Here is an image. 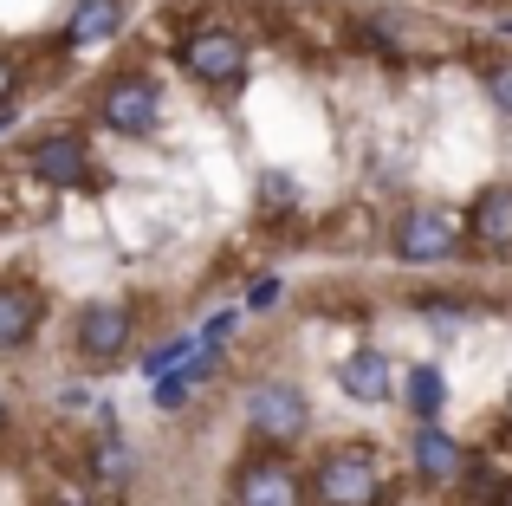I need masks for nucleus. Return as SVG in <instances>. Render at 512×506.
<instances>
[{"label": "nucleus", "instance_id": "1", "mask_svg": "<svg viewBox=\"0 0 512 506\" xmlns=\"http://www.w3.org/2000/svg\"><path fill=\"white\" fill-rule=\"evenodd\" d=\"M318 500L325 506H376L383 500V461L370 455V448H357V442H344V448H331L325 461H318Z\"/></svg>", "mask_w": 512, "mask_h": 506}, {"label": "nucleus", "instance_id": "2", "mask_svg": "<svg viewBox=\"0 0 512 506\" xmlns=\"http://www.w3.org/2000/svg\"><path fill=\"white\" fill-rule=\"evenodd\" d=\"M182 65L201 85H234V78L247 72V46H240V33H227V26H201V33L182 39Z\"/></svg>", "mask_w": 512, "mask_h": 506}, {"label": "nucleus", "instance_id": "3", "mask_svg": "<svg viewBox=\"0 0 512 506\" xmlns=\"http://www.w3.org/2000/svg\"><path fill=\"white\" fill-rule=\"evenodd\" d=\"M461 247V221L441 215V208H415V215L396 221V260L428 266V260H448Z\"/></svg>", "mask_w": 512, "mask_h": 506}, {"label": "nucleus", "instance_id": "4", "mask_svg": "<svg viewBox=\"0 0 512 506\" xmlns=\"http://www.w3.org/2000/svg\"><path fill=\"white\" fill-rule=\"evenodd\" d=\"M104 124L117 130V137H150L156 117H163V91L150 85V78H117L111 91H104Z\"/></svg>", "mask_w": 512, "mask_h": 506}, {"label": "nucleus", "instance_id": "5", "mask_svg": "<svg viewBox=\"0 0 512 506\" xmlns=\"http://www.w3.org/2000/svg\"><path fill=\"white\" fill-rule=\"evenodd\" d=\"M247 422L260 435H273V442H292V435H305V396L292 390V383H253L247 390Z\"/></svg>", "mask_w": 512, "mask_h": 506}, {"label": "nucleus", "instance_id": "6", "mask_svg": "<svg viewBox=\"0 0 512 506\" xmlns=\"http://www.w3.org/2000/svg\"><path fill=\"white\" fill-rule=\"evenodd\" d=\"M130 344V305L117 299H98L78 312V351L91 357V364H111V357H124Z\"/></svg>", "mask_w": 512, "mask_h": 506}, {"label": "nucleus", "instance_id": "7", "mask_svg": "<svg viewBox=\"0 0 512 506\" xmlns=\"http://www.w3.org/2000/svg\"><path fill=\"white\" fill-rule=\"evenodd\" d=\"M234 500L240 506H305V487L286 461H253V468H240Z\"/></svg>", "mask_w": 512, "mask_h": 506}, {"label": "nucleus", "instance_id": "8", "mask_svg": "<svg viewBox=\"0 0 512 506\" xmlns=\"http://www.w3.org/2000/svg\"><path fill=\"white\" fill-rule=\"evenodd\" d=\"M85 163H91L85 137H39L33 150H26V169H33V176H46V182H72V176H85Z\"/></svg>", "mask_w": 512, "mask_h": 506}, {"label": "nucleus", "instance_id": "9", "mask_svg": "<svg viewBox=\"0 0 512 506\" xmlns=\"http://www.w3.org/2000/svg\"><path fill=\"white\" fill-rule=\"evenodd\" d=\"M461 442H454L448 429H435V422H422V429H415V468L428 474V481H454V474H461Z\"/></svg>", "mask_w": 512, "mask_h": 506}, {"label": "nucleus", "instance_id": "10", "mask_svg": "<svg viewBox=\"0 0 512 506\" xmlns=\"http://www.w3.org/2000/svg\"><path fill=\"white\" fill-rule=\"evenodd\" d=\"M474 234L487 247H512V189L506 182H487L474 195Z\"/></svg>", "mask_w": 512, "mask_h": 506}, {"label": "nucleus", "instance_id": "11", "mask_svg": "<svg viewBox=\"0 0 512 506\" xmlns=\"http://www.w3.org/2000/svg\"><path fill=\"white\" fill-rule=\"evenodd\" d=\"M338 383H344V396H357V403H389V364L376 351H357V357H344V370H338Z\"/></svg>", "mask_w": 512, "mask_h": 506}, {"label": "nucleus", "instance_id": "12", "mask_svg": "<svg viewBox=\"0 0 512 506\" xmlns=\"http://www.w3.org/2000/svg\"><path fill=\"white\" fill-rule=\"evenodd\" d=\"M26 338H33V292L0 286V351H13Z\"/></svg>", "mask_w": 512, "mask_h": 506}, {"label": "nucleus", "instance_id": "13", "mask_svg": "<svg viewBox=\"0 0 512 506\" xmlns=\"http://www.w3.org/2000/svg\"><path fill=\"white\" fill-rule=\"evenodd\" d=\"M117 20H124V7H117V0H85L65 39H72V46H98V39L117 33Z\"/></svg>", "mask_w": 512, "mask_h": 506}, {"label": "nucleus", "instance_id": "14", "mask_svg": "<svg viewBox=\"0 0 512 506\" xmlns=\"http://www.w3.org/2000/svg\"><path fill=\"white\" fill-rule=\"evenodd\" d=\"M402 396H409L415 422H435V416H441V396H448V383H441V370H435V364H415V370H409V383H402Z\"/></svg>", "mask_w": 512, "mask_h": 506}, {"label": "nucleus", "instance_id": "15", "mask_svg": "<svg viewBox=\"0 0 512 506\" xmlns=\"http://www.w3.org/2000/svg\"><path fill=\"white\" fill-rule=\"evenodd\" d=\"M130 474H137V461H130L124 442H98L91 448V481L98 487H130Z\"/></svg>", "mask_w": 512, "mask_h": 506}, {"label": "nucleus", "instance_id": "16", "mask_svg": "<svg viewBox=\"0 0 512 506\" xmlns=\"http://www.w3.org/2000/svg\"><path fill=\"white\" fill-rule=\"evenodd\" d=\"M487 98L512 117V59H493V65H487Z\"/></svg>", "mask_w": 512, "mask_h": 506}, {"label": "nucleus", "instance_id": "17", "mask_svg": "<svg viewBox=\"0 0 512 506\" xmlns=\"http://www.w3.org/2000/svg\"><path fill=\"white\" fill-rule=\"evenodd\" d=\"M182 396H188L182 377H163V383H156V409H182Z\"/></svg>", "mask_w": 512, "mask_h": 506}, {"label": "nucleus", "instance_id": "18", "mask_svg": "<svg viewBox=\"0 0 512 506\" xmlns=\"http://www.w3.org/2000/svg\"><path fill=\"white\" fill-rule=\"evenodd\" d=\"M227 331H234V312H221V318H214V325H208V331H201V344H221V338H227Z\"/></svg>", "mask_w": 512, "mask_h": 506}, {"label": "nucleus", "instance_id": "19", "mask_svg": "<svg viewBox=\"0 0 512 506\" xmlns=\"http://www.w3.org/2000/svg\"><path fill=\"white\" fill-rule=\"evenodd\" d=\"M7 91H13V65L0 59V98H7Z\"/></svg>", "mask_w": 512, "mask_h": 506}, {"label": "nucleus", "instance_id": "20", "mask_svg": "<svg viewBox=\"0 0 512 506\" xmlns=\"http://www.w3.org/2000/svg\"><path fill=\"white\" fill-rule=\"evenodd\" d=\"M7 124H13V111H7V104H0V130H7Z\"/></svg>", "mask_w": 512, "mask_h": 506}, {"label": "nucleus", "instance_id": "21", "mask_svg": "<svg viewBox=\"0 0 512 506\" xmlns=\"http://www.w3.org/2000/svg\"><path fill=\"white\" fill-rule=\"evenodd\" d=\"M52 506H78V500H72V494H59V500H52Z\"/></svg>", "mask_w": 512, "mask_h": 506}, {"label": "nucleus", "instance_id": "22", "mask_svg": "<svg viewBox=\"0 0 512 506\" xmlns=\"http://www.w3.org/2000/svg\"><path fill=\"white\" fill-rule=\"evenodd\" d=\"M0 429H7V396H0Z\"/></svg>", "mask_w": 512, "mask_h": 506}]
</instances>
